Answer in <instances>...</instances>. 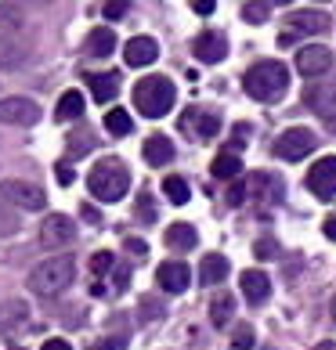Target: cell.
<instances>
[{
	"label": "cell",
	"mask_w": 336,
	"mask_h": 350,
	"mask_svg": "<svg viewBox=\"0 0 336 350\" xmlns=\"http://www.w3.org/2000/svg\"><path fill=\"white\" fill-rule=\"evenodd\" d=\"M242 87H246V94L253 101L275 105V101H282L289 90V69L282 66V62H257V66H250L246 76H242Z\"/></svg>",
	"instance_id": "1"
},
{
	"label": "cell",
	"mask_w": 336,
	"mask_h": 350,
	"mask_svg": "<svg viewBox=\"0 0 336 350\" xmlns=\"http://www.w3.org/2000/svg\"><path fill=\"white\" fill-rule=\"evenodd\" d=\"M87 188L98 202H120L127 196V188H131V170L120 159H101L87 174Z\"/></svg>",
	"instance_id": "2"
},
{
	"label": "cell",
	"mask_w": 336,
	"mask_h": 350,
	"mask_svg": "<svg viewBox=\"0 0 336 350\" xmlns=\"http://www.w3.org/2000/svg\"><path fill=\"white\" fill-rule=\"evenodd\" d=\"M174 101H177V90L166 76H145L134 87V109L141 116H148V120H163L174 109Z\"/></svg>",
	"instance_id": "3"
},
{
	"label": "cell",
	"mask_w": 336,
	"mask_h": 350,
	"mask_svg": "<svg viewBox=\"0 0 336 350\" xmlns=\"http://www.w3.org/2000/svg\"><path fill=\"white\" fill-rule=\"evenodd\" d=\"M73 275H76L73 256H51V260H44L40 267H33L29 289H33L36 296H58L62 289H69Z\"/></svg>",
	"instance_id": "4"
},
{
	"label": "cell",
	"mask_w": 336,
	"mask_h": 350,
	"mask_svg": "<svg viewBox=\"0 0 336 350\" xmlns=\"http://www.w3.org/2000/svg\"><path fill=\"white\" fill-rule=\"evenodd\" d=\"M315 145H318V137L307 126H289V131H282L275 137V155L286 163H296V159H307L315 152Z\"/></svg>",
	"instance_id": "5"
},
{
	"label": "cell",
	"mask_w": 336,
	"mask_h": 350,
	"mask_svg": "<svg viewBox=\"0 0 336 350\" xmlns=\"http://www.w3.org/2000/svg\"><path fill=\"white\" fill-rule=\"evenodd\" d=\"M304 105L311 109L318 120L336 123V80H315L304 90Z\"/></svg>",
	"instance_id": "6"
},
{
	"label": "cell",
	"mask_w": 336,
	"mask_h": 350,
	"mask_svg": "<svg viewBox=\"0 0 336 350\" xmlns=\"http://www.w3.org/2000/svg\"><path fill=\"white\" fill-rule=\"evenodd\" d=\"M36 120H40V105L33 98H0V123L33 126Z\"/></svg>",
	"instance_id": "7"
},
{
	"label": "cell",
	"mask_w": 336,
	"mask_h": 350,
	"mask_svg": "<svg viewBox=\"0 0 336 350\" xmlns=\"http://www.w3.org/2000/svg\"><path fill=\"white\" fill-rule=\"evenodd\" d=\"M0 199L22 206V210H44L47 206V196L36 185H25V180H4L0 185Z\"/></svg>",
	"instance_id": "8"
},
{
	"label": "cell",
	"mask_w": 336,
	"mask_h": 350,
	"mask_svg": "<svg viewBox=\"0 0 336 350\" xmlns=\"http://www.w3.org/2000/svg\"><path fill=\"white\" fill-rule=\"evenodd\" d=\"M329 69H333V51L322 47V44H311L296 55V72L307 76V80H318V76H326Z\"/></svg>",
	"instance_id": "9"
},
{
	"label": "cell",
	"mask_w": 336,
	"mask_h": 350,
	"mask_svg": "<svg viewBox=\"0 0 336 350\" xmlns=\"http://www.w3.org/2000/svg\"><path fill=\"white\" fill-rule=\"evenodd\" d=\"M307 188H311L318 199H336V155H326V159H318L311 166Z\"/></svg>",
	"instance_id": "10"
},
{
	"label": "cell",
	"mask_w": 336,
	"mask_h": 350,
	"mask_svg": "<svg viewBox=\"0 0 336 350\" xmlns=\"http://www.w3.org/2000/svg\"><path fill=\"white\" fill-rule=\"evenodd\" d=\"M192 51H196V58L203 66H217V62H224V55H228V36L221 29H210V33L196 36Z\"/></svg>",
	"instance_id": "11"
},
{
	"label": "cell",
	"mask_w": 336,
	"mask_h": 350,
	"mask_svg": "<svg viewBox=\"0 0 336 350\" xmlns=\"http://www.w3.org/2000/svg\"><path fill=\"white\" fill-rule=\"evenodd\" d=\"M76 239V224L66 217V213H55V217H47L44 220V228H40V242L47 245V250H58V245H69Z\"/></svg>",
	"instance_id": "12"
},
{
	"label": "cell",
	"mask_w": 336,
	"mask_h": 350,
	"mask_svg": "<svg viewBox=\"0 0 336 350\" xmlns=\"http://www.w3.org/2000/svg\"><path fill=\"white\" fill-rule=\"evenodd\" d=\"M188 278H192V271H188L185 260H166V264H159V271H156L159 289H163V293H174V296L188 289Z\"/></svg>",
	"instance_id": "13"
},
{
	"label": "cell",
	"mask_w": 336,
	"mask_h": 350,
	"mask_svg": "<svg viewBox=\"0 0 336 350\" xmlns=\"http://www.w3.org/2000/svg\"><path fill=\"white\" fill-rule=\"evenodd\" d=\"M123 58H127L131 69H145V66H152V62L159 58V44L152 40V36H134V40H127Z\"/></svg>",
	"instance_id": "14"
},
{
	"label": "cell",
	"mask_w": 336,
	"mask_h": 350,
	"mask_svg": "<svg viewBox=\"0 0 336 350\" xmlns=\"http://www.w3.org/2000/svg\"><path fill=\"white\" fill-rule=\"evenodd\" d=\"M286 29H289V36L326 33L329 29V15H326V11H289V15H286Z\"/></svg>",
	"instance_id": "15"
},
{
	"label": "cell",
	"mask_w": 336,
	"mask_h": 350,
	"mask_svg": "<svg viewBox=\"0 0 336 350\" xmlns=\"http://www.w3.org/2000/svg\"><path fill=\"white\" fill-rule=\"evenodd\" d=\"M29 325V307H25L22 300H8L0 304V336H11Z\"/></svg>",
	"instance_id": "16"
},
{
	"label": "cell",
	"mask_w": 336,
	"mask_h": 350,
	"mask_svg": "<svg viewBox=\"0 0 336 350\" xmlns=\"http://www.w3.org/2000/svg\"><path fill=\"white\" fill-rule=\"evenodd\" d=\"M239 285H242V293H246V300L253 307H261L268 296H271V278L264 275V271H242Z\"/></svg>",
	"instance_id": "17"
},
{
	"label": "cell",
	"mask_w": 336,
	"mask_h": 350,
	"mask_svg": "<svg viewBox=\"0 0 336 350\" xmlns=\"http://www.w3.org/2000/svg\"><path fill=\"white\" fill-rule=\"evenodd\" d=\"M87 87H90V94H94V101L105 105V101L116 98V90H120V72H90Z\"/></svg>",
	"instance_id": "18"
},
{
	"label": "cell",
	"mask_w": 336,
	"mask_h": 350,
	"mask_svg": "<svg viewBox=\"0 0 336 350\" xmlns=\"http://www.w3.org/2000/svg\"><path fill=\"white\" fill-rule=\"evenodd\" d=\"M174 159V141L166 134H152L145 137V163L148 166H166Z\"/></svg>",
	"instance_id": "19"
},
{
	"label": "cell",
	"mask_w": 336,
	"mask_h": 350,
	"mask_svg": "<svg viewBox=\"0 0 336 350\" xmlns=\"http://www.w3.org/2000/svg\"><path fill=\"white\" fill-rule=\"evenodd\" d=\"M228 271H231L228 256H221V253H206L203 264H199V278H203V285H217V282L228 278Z\"/></svg>",
	"instance_id": "20"
},
{
	"label": "cell",
	"mask_w": 336,
	"mask_h": 350,
	"mask_svg": "<svg viewBox=\"0 0 336 350\" xmlns=\"http://www.w3.org/2000/svg\"><path fill=\"white\" fill-rule=\"evenodd\" d=\"M116 51V33L109 29V25H98V29L87 33V55L94 58H109Z\"/></svg>",
	"instance_id": "21"
},
{
	"label": "cell",
	"mask_w": 336,
	"mask_h": 350,
	"mask_svg": "<svg viewBox=\"0 0 336 350\" xmlns=\"http://www.w3.org/2000/svg\"><path fill=\"white\" fill-rule=\"evenodd\" d=\"M83 116V94L80 90H66L58 98V109H55V120L58 123H69V120H80Z\"/></svg>",
	"instance_id": "22"
},
{
	"label": "cell",
	"mask_w": 336,
	"mask_h": 350,
	"mask_svg": "<svg viewBox=\"0 0 336 350\" xmlns=\"http://www.w3.org/2000/svg\"><path fill=\"white\" fill-rule=\"evenodd\" d=\"M196 242H199V235H196V228H192V224H174V228H166V245H170L174 253H185V250H192Z\"/></svg>",
	"instance_id": "23"
},
{
	"label": "cell",
	"mask_w": 336,
	"mask_h": 350,
	"mask_svg": "<svg viewBox=\"0 0 336 350\" xmlns=\"http://www.w3.org/2000/svg\"><path fill=\"white\" fill-rule=\"evenodd\" d=\"M231 310H235V296H231V293H217L214 300H210V321H214L217 329H228Z\"/></svg>",
	"instance_id": "24"
},
{
	"label": "cell",
	"mask_w": 336,
	"mask_h": 350,
	"mask_svg": "<svg viewBox=\"0 0 336 350\" xmlns=\"http://www.w3.org/2000/svg\"><path fill=\"white\" fill-rule=\"evenodd\" d=\"M18 29H22V11L15 4H0V44L18 36Z\"/></svg>",
	"instance_id": "25"
},
{
	"label": "cell",
	"mask_w": 336,
	"mask_h": 350,
	"mask_svg": "<svg viewBox=\"0 0 336 350\" xmlns=\"http://www.w3.org/2000/svg\"><path fill=\"white\" fill-rule=\"evenodd\" d=\"M188 123H196V137H203V141L217 137V131H221V116L217 112H192Z\"/></svg>",
	"instance_id": "26"
},
{
	"label": "cell",
	"mask_w": 336,
	"mask_h": 350,
	"mask_svg": "<svg viewBox=\"0 0 336 350\" xmlns=\"http://www.w3.org/2000/svg\"><path fill=\"white\" fill-rule=\"evenodd\" d=\"M210 170H214V177L231 180V177H239V174H242V159H239L235 152H221V155L214 159V166H210Z\"/></svg>",
	"instance_id": "27"
},
{
	"label": "cell",
	"mask_w": 336,
	"mask_h": 350,
	"mask_svg": "<svg viewBox=\"0 0 336 350\" xmlns=\"http://www.w3.org/2000/svg\"><path fill=\"white\" fill-rule=\"evenodd\" d=\"M163 196L170 199L174 206H185V202L192 199L188 180H185V177H163Z\"/></svg>",
	"instance_id": "28"
},
{
	"label": "cell",
	"mask_w": 336,
	"mask_h": 350,
	"mask_svg": "<svg viewBox=\"0 0 336 350\" xmlns=\"http://www.w3.org/2000/svg\"><path fill=\"white\" fill-rule=\"evenodd\" d=\"M18 228H22L18 213L8 206V199H0V239H11V235H18Z\"/></svg>",
	"instance_id": "29"
},
{
	"label": "cell",
	"mask_w": 336,
	"mask_h": 350,
	"mask_svg": "<svg viewBox=\"0 0 336 350\" xmlns=\"http://www.w3.org/2000/svg\"><path fill=\"white\" fill-rule=\"evenodd\" d=\"M131 116H127L123 109H112L109 116H105V131L109 134H116V137H123V134H131Z\"/></svg>",
	"instance_id": "30"
},
{
	"label": "cell",
	"mask_w": 336,
	"mask_h": 350,
	"mask_svg": "<svg viewBox=\"0 0 336 350\" xmlns=\"http://www.w3.org/2000/svg\"><path fill=\"white\" fill-rule=\"evenodd\" d=\"M268 15H271V4H268V0H250V4L242 8V18H246L250 25L268 22Z\"/></svg>",
	"instance_id": "31"
},
{
	"label": "cell",
	"mask_w": 336,
	"mask_h": 350,
	"mask_svg": "<svg viewBox=\"0 0 336 350\" xmlns=\"http://www.w3.org/2000/svg\"><path fill=\"white\" fill-rule=\"evenodd\" d=\"M253 340H257V336H253L250 321H239V325L231 329V347H235V350H253Z\"/></svg>",
	"instance_id": "32"
},
{
	"label": "cell",
	"mask_w": 336,
	"mask_h": 350,
	"mask_svg": "<svg viewBox=\"0 0 336 350\" xmlns=\"http://www.w3.org/2000/svg\"><path fill=\"white\" fill-rule=\"evenodd\" d=\"M94 148V134L90 131H73L69 134V155L76 159V155H83V152H90Z\"/></svg>",
	"instance_id": "33"
},
{
	"label": "cell",
	"mask_w": 336,
	"mask_h": 350,
	"mask_svg": "<svg viewBox=\"0 0 336 350\" xmlns=\"http://www.w3.org/2000/svg\"><path fill=\"white\" fill-rule=\"evenodd\" d=\"M253 253L261 256V260H275V256H279L282 250H279V242H275V239H257V245H253Z\"/></svg>",
	"instance_id": "34"
},
{
	"label": "cell",
	"mask_w": 336,
	"mask_h": 350,
	"mask_svg": "<svg viewBox=\"0 0 336 350\" xmlns=\"http://www.w3.org/2000/svg\"><path fill=\"white\" fill-rule=\"evenodd\" d=\"M228 206H242L246 202V180H239V177H231V188H228Z\"/></svg>",
	"instance_id": "35"
},
{
	"label": "cell",
	"mask_w": 336,
	"mask_h": 350,
	"mask_svg": "<svg viewBox=\"0 0 336 350\" xmlns=\"http://www.w3.org/2000/svg\"><path fill=\"white\" fill-rule=\"evenodd\" d=\"M112 264H116V256H112V253H94V260H90V271H94V275H105Z\"/></svg>",
	"instance_id": "36"
},
{
	"label": "cell",
	"mask_w": 336,
	"mask_h": 350,
	"mask_svg": "<svg viewBox=\"0 0 336 350\" xmlns=\"http://www.w3.org/2000/svg\"><path fill=\"white\" fill-rule=\"evenodd\" d=\"M152 321V318H163V307L156 304V300H141V321Z\"/></svg>",
	"instance_id": "37"
},
{
	"label": "cell",
	"mask_w": 336,
	"mask_h": 350,
	"mask_svg": "<svg viewBox=\"0 0 336 350\" xmlns=\"http://www.w3.org/2000/svg\"><path fill=\"white\" fill-rule=\"evenodd\" d=\"M127 15V0H109V4H105V18H123Z\"/></svg>",
	"instance_id": "38"
},
{
	"label": "cell",
	"mask_w": 336,
	"mask_h": 350,
	"mask_svg": "<svg viewBox=\"0 0 336 350\" xmlns=\"http://www.w3.org/2000/svg\"><path fill=\"white\" fill-rule=\"evenodd\" d=\"M123 250H127V253H134V256H145V253H148V245H145V239H127V242H123Z\"/></svg>",
	"instance_id": "39"
},
{
	"label": "cell",
	"mask_w": 336,
	"mask_h": 350,
	"mask_svg": "<svg viewBox=\"0 0 336 350\" xmlns=\"http://www.w3.org/2000/svg\"><path fill=\"white\" fill-rule=\"evenodd\" d=\"M127 278H131V271H127V267H116V271H112V285H116V293H123V289H127Z\"/></svg>",
	"instance_id": "40"
},
{
	"label": "cell",
	"mask_w": 336,
	"mask_h": 350,
	"mask_svg": "<svg viewBox=\"0 0 336 350\" xmlns=\"http://www.w3.org/2000/svg\"><path fill=\"white\" fill-rule=\"evenodd\" d=\"M138 213L145 217V220L156 217V206H152V199H148V196H141V199H138Z\"/></svg>",
	"instance_id": "41"
},
{
	"label": "cell",
	"mask_w": 336,
	"mask_h": 350,
	"mask_svg": "<svg viewBox=\"0 0 336 350\" xmlns=\"http://www.w3.org/2000/svg\"><path fill=\"white\" fill-rule=\"evenodd\" d=\"M192 8L199 11V15H214V8H217V0H192Z\"/></svg>",
	"instance_id": "42"
},
{
	"label": "cell",
	"mask_w": 336,
	"mask_h": 350,
	"mask_svg": "<svg viewBox=\"0 0 336 350\" xmlns=\"http://www.w3.org/2000/svg\"><path fill=\"white\" fill-rule=\"evenodd\" d=\"M127 343L123 340H101V343H94V347H87V350H123Z\"/></svg>",
	"instance_id": "43"
},
{
	"label": "cell",
	"mask_w": 336,
	"mask_h": 350,
	"mask_svg": "<svg viewBox=\"0 0 336 350\" xmlns=\"http://www.w3.org/2000/svg\"><path fill=\"white\" fill-rule=\"evenodd\" d=\"M322 231H326V239H329V242H336V213H329V217H326Z\"/></svg>",
	"instance_id": "44"
},
{
	"label": "cell",
	"mask_w": 336,
	"mask_h": 350,
	"mask_svg": "<svg viewBox=\"0 0 336 350\" xmlns=\"http://www.w3.org/2000/svg\"><path fill=\"white\" fill-rule=\"evenodd\" d=\"M55 177H58V185H73V170H69V166H58Z\"/></svg>",
	"instance_id": "45"
},
{
	"label": "cell",
	"mask_w": 336,
	"mask_h": 350,
	"mask_svg": "<svg viewBox=\"0 0 336 350\" xmlns=\"http://www.w3.org/2000/svg\"><path fill=\"white\" fill-rule=\"evenodd\" d=\"M80 213H83V220H90V224H98V210H94V206H80Z\"/></svg>",
	"instance_id": "46"
},
{
	"label": "cell",
	"mask_w": 336,
	"mask_h": 350,
	"mask_svg": "<svg viewBox=\"0 0 336 350\" xmlns=\"http://www.w3.org/2000/svg\"><path fill=\"white\" fill-rule=\"evenodd\" d=\"M40 350H73V347H69L66 340H47V343H44Z\"/></svg>",
	"instance_id": "47"
},
{
	"label": "cell",
	"mask_w": 336,
	"mask_h": 350,
	"mask_svg": "<svg viewBox=\"0 0 336 350\" xmlns=\"http://www.w3.org/2000/svg\"><path fill=\"white\" fill-rule=\"evenodd\" d=\"M315 350H333V343H318Z\"/></svg>",
	"instance_id": "48"
},
{
	"label": "cell",
	"mask_w": 336,
	"mask_h": 350,
	"mask_svg": "<svg viewBox=\"0 0 336 350\" xmlns=\"http://www.w3.org/2000/svg\"><path fill=\"white\" fill-rule=\"evenodd\" d=\"M333 321H336V296H333Z\"/></svg>",
	"instance_id": "49"
},
{
	"label": "cell",
	"mask_w": 336,
	"mask_h": 350,
	"mask_svg": "<svg viewBox=\"0 0 336 350\" xmlns=\"http://www.w3.org/2000/svg\"><path fill=\"white\" fill-rule=\"evenodd\" d=\"M271 4H289V0H271Z\"/></svg>",
	"instance_id": "50"
},
{
	"label": "cell",
	"mask_w": 336,
	"mask_h": 350,
	"mask_svg": "<svg viewBox=\"0 0 336 350\" xmlns=\"http://www.w3.org/2000/svg\"><path fill=\"white\" fill-rule=\"evenodd\" d=\"M36 4H47V0H36Z\"/></svg>",
	"instance_id": "51"
},
{
	"label": "cell",
	"mask_w": 336,
	"mask_h": 350,
	"mask_svg": "<svg viewBox=\"0 0 336 350\" xmlns=\"http://www.w3.org/2000/svg\"><path fill=\"white\" fill-rule=\"evenodd\" d=\"M318 4H326V0H318Z\"/></svg>",
	"instance_id": "52"
},
{
	"label": "cell",
	"mask_w": 336,
	"mask_h": 350,
	"mask_svg": "<svg viewBox=\"0 0 336 350\" xmlns=\"http://www.w3.org/2000/svg\"><path fill=\"white\" fill-rule=\"evenodd\" d=\"M15 350H22V347H15Z\"/></svg>",
	"instance_id": "53"
}]
</instances>
